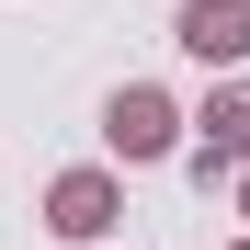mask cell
I'll return each instance as SVG.
<instances>
[{
	"label": "cell",
	"mask_w": 250,
	"mask_h": 250,
	"mask_svg": "<svg viewBox=\"0 0 250 250\" xmlns=\"http://www.w3.org/2000/svg\"><path fill=\"white\" fill-rule=\"evenodd\" d=\"M228 250H250V239H228Z\"/></svg>",
	"instance_id": "8992f818"
},
{
	"label": "cell",
	"mask_w": 250,
	"mask_h": 250,
	"mask_svg": "<svg viewBox=\"0 0 250 250\" xmlns=\"http://www.w3.org/2000/svg\"><path fill=\"white\" fill-rule=\"evenodd\" d=\"M239 216H250V171H239Z\"/></svg>",
	"instance_id": "5b68a950"
},
{
	"label": "cell",
	"mask_w": 250,
	"mask_h": 250,
	"mask_svg": "<svg viewBox=\"0 0 250 250\" xmlns=\"http://www.w3.org/2000/svg\"><path fill=\"white\" fill-rule=\"evenodd\" d=\"M239 171H250V80L205 91V114H193V182L216 193V182H239Z\"/></svg>",
	"instance_id": "3957f363"
},
{
	"label": "cell",
	"mask_w": 250,
	"mask_h": 250,
	"mask_svg": "<svg viewBox=\"0 0 250 250\" xmlns=\"http://www.w3.org/2000/svg\"><path fill=\"white\" fill-rule=\"evenodd\" d=\"M103 148L125 159V171L171 159V148H182V103H171V91H148V80H125V91L103 103Z\"/></svg>",
	"instance_id": "6da1fadb"
},
{
	"label": "cell",
	"mask_w": 250,
	"mask_h": 250,
	"mask_svg": "<svg viewBox=\"0 0 250 250\" xmlns=\"http://www.w3.org/2000/svg\"><path fill=\"white\" fill-rule=\"evenodd\" d=\"M171 34H182V57L239 68V57H250V0H182V12H171Z\"/></svg>",
	"instance_id": "277c9868"
},
{
	"label": "cell",
	"mask_w": 250,
	"mask_h": 250,
	"mask_svg": "<svg viewBox=\"0 0 250 250\" xmlns=\"http://www.w3.org/2000/svg\"><path fill=\"white\" fill-rule=\"evenodd\" d=\"M114 216H125V182L103 171V159H80V171H57V182H46V228H57L68 250H103V239H114Z\"/></svg>",
	"instance_id": "7a4b0ae2"
}]
</instances>
